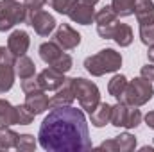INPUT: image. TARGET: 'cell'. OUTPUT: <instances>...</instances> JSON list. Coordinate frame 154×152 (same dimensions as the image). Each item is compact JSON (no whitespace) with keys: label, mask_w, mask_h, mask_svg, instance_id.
I'll use <instances>...</instances> for the list:
<instances>
[{"label":"cell","mask_w":154,"mask_h":152,"mask_svg":"<svg viewBox=\"0 0 154 152\" xmlns=\"http://www.w3.org/2000/svg\"><path fill=\"white\" fill-rule=\"evenodd\" d=\"M134 16L142 25H152L154 23V2L152 0H136Z\"/></svg>","instance_id":"cell-16"},{"label":"cell","mask_w":154,"mask_h":152,"mask_svg":"<svg viewBox=\"0 0 154 152\" xmlns=\"http://www.w3.org/2000/svg\"><path fill=\"white\" fill-rule=\"evenodd\" d=\"M14 59H16V56H13L9 52V48L0 47V65H14Z\"/></svg>","instance_id":"cell-30"},{"label":"cell","mask_w":154,"mask_h":152,"mask_svg":"<svg viewBox=\"0 0 154 152\" xmlns=\"http://www.w3.org/2000/svg\"><path fill=\"white\" fill-rule=\"evenodd\" d=\"M16 149L23 152H32L36 149V140L32 134H18V141H16Z\"/></svg>","instance_id":"cell-26"},{"label":"cell","mask_w":154,"mask_h":152,"mask_svg":"<svg viewBox=\"0 0 154 152\" xmlns=\"http://www.w3.org/2000/svg\"><path fill=\"white\" fill-rule=\"evenodd\" d=\"M14 68L13 65H0V93H5L14 84Z\"/></svg>","instance_id":"cell-21"},{"label":"cell","mask_w":154,"mask_h":152,"mask_svg":"<svg viewBox=\"0 0 154 152\" xmlns=\"http://www.w3.org/2000/svg\"><path fill=\"white\" fill-rule=\"evenodd\" d=\"M75 100V93H74V79H66L63 82L61 88L56 90V95L50 99V108H65V106H72V102Z\"/></svg>","instance_id":"cell-13"},{"label":"cell","mask_w":154,"mask_h":152,"mask_svg":"<svg viewBox=\"0 0 154 152\" xmlns=\"http://www.w3.org/2000/svg\"><path fill=\"white\" fill-rule=\"evenodd\" d=\"M82 2H86V4H91V5H95L99 0H82Z\"/></svg>","instance_id":"cell-35"},{"label":"cell","mask_w":154,"mask_h":152,"mask_svg":"<svg viewBox=\"0 0 154 152\" xmlns=\"http://www.w3.org/2000/svg\"><path fill=\"white\" fill-rule=\"evenodd\" d=\"M27 7L18 0H0V32H5L14 25L27 22Z\"/></svg>","instance_id":"cell-6"},{"label":"cell","mask_w":154,"mask_h":152,"mask_svg":"<svg viewBox=\"0 0 154 152\" xmlns=\"http://www.w3.org/2000/svg\"><path fill=\"white\" fill-rule=\"evenodd\" d=\"M95 23H97V32L104 39H113L116 25H118V16L113 11L111 5H104L99 13H95Z\"/></svg>","instance_id":"cell-7"},{"label":"cell","mask_w":154,"mask_h":152,"mask_svg":"<svg viewBox=\"0 0 154 152\" xmlns=\"http://www.w3.org/2000/svg\"><path fill=\"white\" fill-rule=\"evenodd\" d=\"M22 90H23V93L34 91V90H41V86H39L36 75H34V77H29V79H23V81H22Z\"/></svg>","instance_id":"cell-29"},{"label":"cell","mask_w":154,"mask_h":152,"mask_svg":"<svg viewBox=\"0 0 154 152\" xmlns=\"http://www.w3.org/2000/svg\"><path fill=\"white\" fill-rule=\"evenodd\" d=\"M14 108H16V125H29V123H32L36 114L32 113L25 104L14 106Z\"/></svg>","instance_id":"cell-25"},{"label":"cell","mask_w":154,"mask_h":152,"mask_svg":"<svg viewBox=\"0 0 154 152\" xmlns=\"http://www.w3.org/2000/svg\"><path fill=\"white\" fill-rule=\"evenodd\" d=\"M111 108L108 102H100L91 113H90V120L93 127H104L106 123H111Z\"/></svg>","instance_id":"cell-18"},{"label":"cell","mask_w":154,"mask_h":152,"mask_svg":"<svg viewBox=\"0 0 154 152\" xmlns=\"http://www.w3.org/2000/svg\"><path fill=\"white\" fill-rule=\"evenodd\" d=\"M122 66V56L113 48H102L100 52L84 59V68L90 75L102 77L106 74H113Z\"/></svg>","instance_id":"cell-2"},{"label":"cell","mask_w":154,"mask_h":152,"mask_svg":"<svg viewBox=\"0 0 154 152\" xmlns=\"http://www.w3.org/2000/svg\"><path fill=\"white\" fill-rule=\"evenodd\" d=\"M140 39L143 45H154V23L152 25H142L140 27Z\"/></svg>","instance_id":"cell-28"},{"label":"cell","mask_w":154,"mask_h":152,"mask_svg":"<svg viewBox=\"0 0 154 152\" xmlns=\"http://www.w3.org/2000/svg\"><path fill=\"white\" fill-rule=\"evenodd\" d=\"M74 93L81 106V109L91 113L99 104H100V91L95 82L82 79V77H74Z\"/></svg>","instance_id":"cell-5"},{"label":"cell","mask_w":154,"mask_h":152,"mask_svg":"<svg viewBox=\"0 0 154 152\" xmlns=\"http://www.w3.org/2000/svg\"><path fill=\"white\" fill-rule=\"evenodd\" d=\"M54 43H57L63 50H74L81 43V34L77 32L74 27H70L68 23H61L54 34Z\"/></svg>","instance_id":"cell-9"},{"label":"cell","mask_w":154,"mask_h":152,"mask_svg":"<svg viewBox=\"0 0 154 152\" xmlns=\"http://www.w3.org/2000/svg\"><path fill=\"white\" fill-rule=\"evenodd\" d=\"M45 4H47V0H23V5L27 7V11H29V13L39 11Z\"/></svg>","instance_id":"cell-31"},{"label":"cell","mask_w":154,"mask_h":152,"mask_svg":"<svg viewBox=\"0 0 154 152\" xmlns=\"http://www.w3.org/2000/svg\"><path fill=\"white\" fill-rule=\"evenodd\" d=\"M68 18L74 23H81V25H90L91 22H95V9L91 4H86L82 0H77L74 7L68 13Z\"/></svg>","instance_id":"cell-12"},{"label":"cell","mask_w":154,"mask_h":152,"mask_svg":"<svg viewBox=\"0 0 154 152\" xmlns=\"http://www.w3.org/2000/svg\"><path fill=\"white\" fill-rule=\"evenodd\" d=\"M154 95V86H152V81L145 79V77H134L133 81L127 82L125 86V91L124 95L120 97L118 102H124V104H129V106H143L147 104Z\"/></svg>","instance_id":"cell-3"},{"label":"cell","mask_w":154,"mask_h":152,"mask_svg":"<svg viewBox=\"0 0 154 152\" xmlns=\"http://www.w3.org/2000/svg\"><path fill=\"white\" fill-rule=\"evenodd\" d=\"M25 106L34 114H41L50 108V100L45 95V90H34L25 93Z\"/></svg>","instance_id":"cell-15"},{"label":"cell","mask_w":154,"mask_h":152,"mask_svg":"<svg viewBox=\"0 0 154 152\" xmlns=\"http://www.w3.org/2000/svg\"><path fill=\"white\" fill-rule=\"evenodd\" d=\"M16 141H18V134L9 127L0 125V150L16 149Z\"/></svg>","instance_id":"cell-22"},{"label":"cell","mask_w":154,"mask_h":152,"mask_svg":"<svg viewBox=\"0 0 154 152\" xmlns=\"http://www.w3.org/2000/svg\"><path fill=\"white\" fill-rule=\"evenodd\" d=\"M127 77L125 75H115L111 77V81L108 82V91H109V95L111 97H115L116 100H120V97L124 95V91H125V86H127Z\"/></svg>","instance_id":"cell-23"},{"label":"cell","mask_w":154,"mask_h":152,"mask_svg":"<svg viewBox=\"0 0 154 152\" xmlns=\"http://www.w3.org/2000/svg\"><path fill=\"white\" fill-rule=\"evenodd\" d=\"M13 68H14V74L20 77L22 81L36 75V65H34V61H32L31 57H27V56H18V57L14 59Z\"/></svg>","instance_id":"cell-17"},{"label":"cell","mask_w":154,"mask_h":152,"mask_svg":"<svg viewBox=\"0 0 154 152\" xmlns=\"http://www.w3.org/2000/svg\"><path fill=\"white\" fill-rule=\"evenodd\" d=\"M100 150H113V152H131L136 149V138L129 132H122L113 140H106L99 145Z\"/></svg>","instance_id":"cell-10"},{"label":"cell","mask_w":154,"mask_h":152,"mask_svg":"<svg viewBox=\"0 0 154 152\" xmlns=\"http://www.w3.org/2000/svg\"><path fill=\"white\" fill-rule=\"evenodd\" d=\"M38 141L48 152H84L93 147L86 116L72 106L56 108L45 116L38 131Z\"/></svg>","instance_id":"cell-1"},{"label":"cell","mask_w":154,"mask_h":152,"mask_svg":"<svg viewBox=\"0 0 154 152\" xmlns=\"http://www.w3.org/2000/svg\"><path fill=\"white\" fill-rule=\"evenodd\" d=\"M36 79H38L41 90H45V91H56L66 81V77H65L63 72H59V70H56L52 66H48L43 72H39L38 75H36Z\"/></svg>","instance_id":"cell-11"},{"label":"cell","mask_w":154,"mask_h":152,"mask_svg":"<svg viewBox=\"0 0 154 152\" xmlns=\"http://www.w3.org/2000/svg\"><path fill=\"white\" fill-rule=\"evenodd\" d=\"M143 118H145V123H147V125H149V127L154 131V111H149V113L145 114Z\"/></svg>","instance_id":"cell-33"},{"label":"cell","mask_w":154,"mask_h":152,"mask_svg":"<svg viewBox=\"0 0 154 152\" xmlns=\"http://www.w3.org/2000/svg\"><path fill=\"white\" fill-rule=\"evenodd\" d=\"M111 7L116 13V16H131L134 14V7H136V0H111Z\"/></svg>","instance_id":"cell-24"},{"label":"cell","mask_w":154,"mask_h":152,"mask_svg":"<svg viewBox=\"0 0 154 152\" xmlns=\"http://www.w3.org/2000/svg\"><path fill=\"white\" fill-rule=\"evenodd\" d=\"M27 23L34 29V32L39 36H48L54 29H56V20L52 14H48L47 11L39 9L34 13L27 14Z\"/></svg>","instance_id":"cell-8"},{"label":"cell","mask_w":154,"mask_h":152,"mask_svg":"<svg viewBox=\"0 0 154 152\" xmlns=\"http://www.w3.org/2000/svg\"><path fill=\"white\" fill-rule=\"evenodd\" d=\"M113 39H115V43L118 47H129L133 43V39H134L133 29L127 23H118L115 32H113Z\"/></svg>","instance_id":"cell-19"},{"label":"cell","mask_w":154,"mask_h":152,"mask_svg":"<svg viewBox=\"0 0 154 152\" xmlns=\"http://www.w3.org/2000/svg\"><path fill=\"white\" fill-rule=\"evenodd\" d=\"M29 45H31V38L25 31L22 29H16L11 32V36L7 38V48L13 56H25V52L29 50Z\"/></svg>","instance_id":"cell-14"},{"label":"cell","mask_w":154,"mask_h":152,"mask_svg":"<svg viewBox=\"0 0 154 152\" xmlns=\"http://www.w3.org/2000/svg\"><path fill=\"white\" fill-rule=\"evenodd\" d=\"M147 59H149V63H154V45H151L147 50Z\"/></svg>","instance_id":"cell-34"},{"label":"cell","mask_w":154,"mask_h":152,"mask_svg":"<svg viewBox=\"0 0 154 152\" xmlns=\"http://www.w3.org/2000/svg\"><path fill=\"white\" fill-rule=\"evenodd\" d=\"M140 75L149 79V81H154V63H147L145 66H142V72Z\"/></svg>","instance_id":"cell-32"},{"label":"cell","mask_w":154,"mask_h":152,"mask_svg":"<svg viewBox=\"0 0 154 152\" xmlns=\"http://www.w3.org/2000/svg\"><path fill=\"white\" fill-rule=\"evenodd\" d=\"M39 57H41L43 63H47L48 66H52V68H56L63 74L70 72L72 65H74L72 57L68 54H65V50L54 41H45V43L39 45Z\"/></svg>","instance_id":"cell-4"},{"label":"cell","mask_w":154,"mask_h":152,"mask_svg":"<svg viewBox=\"0 0 154 152\" xmlns=\"http://www.w3.org/2000/svg\"><path fill=\"white\" fill-rule=\"evenodd\" d=\"M47 2L50 4V7H52L56 13H59V14H68L70 9L74 7V4H75L77 0H47Z\"/></svg>","instance_id":"cell-27"},{"label":"cell","mask_w":154,"mask_h":152,"mask_svg":"<svg viewBox=\"0 0 154 152\" xmlns=\"http://www.w3.org/2000/svg\"><path fill=\"white\" fill-rule=\"evenodd\" d=\"M0 125H16V108L4 99H0Z\"/></svg>","instance_id":"cell-20"}]
</instances>
